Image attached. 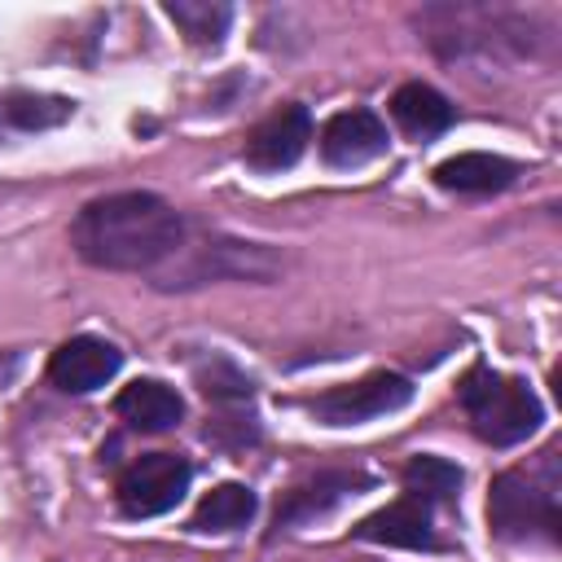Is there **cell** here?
<instances>
[{
  "label": "cell",
  "mask_w": 562,
  "mask_h": 562,
  "mask_svg": "<svg viewBox=\"0 0 562 562\" xmlns=\"http://www.w3.org/2000/svg\"><path fill=\"white\" fill-rule=\"evenodd\" d=\"M474 435L492 448H509V443H522L527 435H536V426L544 422V404L540 395L522 382V378H505L487 364H474L465 378H461V391H457Z\"/></svg>",
  "instance_id": "7a4b0ae2"
},
{
  "label": "cell",
  "mask_w": 562,
  "mask_h": 562,
  "mask_svg": "<svg viewBox=\"0 0 562 562\" xmlns=\"http://www.w3.org/2000/svg\"><path fill=\"white\" fill-rule=\"evenodd\" d=\"M391 119H395V127H400L404 136L430 140V136H439V132L452 127L457 110H452V101H448L439 88H430V83L417 79V83L395 88V97H391Z\"/></svg>",
  "instance_id": "4fadbf2b"
},
{
  "label": "cell",
  "mask_w": 562,
  "mask_h": 562,
  "mask_svg": "<svg viewBox=\"0 0 562 562\" xmlns=\"http://www.w3.org/2000/svg\"><path fill=\"white\" fill-rule=\"evenodd\" d=\"M400 479H404V492L413 501H426V505L430 501H452L461 492V483H465L461 465H452L448 457H413Z\"/></svg>",
  "instance_id": "2e32d148"
},
{
  "label": "cell",
  "mask_w": 562,
  "mask_h": 562,
  "mask_svg": "<svg viewBox=\"0 0 562 562\" xmlns=\"http://www.w3.org/2000/svg\"><path fill=\"white\" fill-rule=\"evenodd\" d=\"M75 114V101L66 97H48V92H9L4 105H0V119L18 132H44V127H57Z\"/></svg>",
  "instance_id": "e0dca14e"
},
{
  "label": "cell",
  "mask_w": 562,
  "mask_h": 562,
  "mask_svg": "<svg viewBox=\"0 0 562 562\" xmlns=\"http://www.w3.org/2000/svg\"><path fill=\"white\" fill-rule=\"evenodd\" d=\"M202 395L206 400H246L250 395V378L237 373L228 360H211V369H198Z\"/></svg>",
  "instance_id": "ac0fdd59"
},
{
  "label": "cell",
  "mask_w": 562,
  "mask_h": 562,
  "mask_svg": "<svg viewBox=\"0 0 562 562\" xmlns=\"http://www.w3.org/2000/svg\"><path fill=\"white\" fill-rule=\"evenodd\" d=\"M189 479H193V465L184 457L145 452L119 474L114 496H119V509L127 518H158V514H167V509H176L184 501Z\"/></svg>",
  "instance_id": "277c9868"
},
{
  "label": "cell",
  "mask_w": 562,
  "mask_h": 562,
  "mask_svg": "<svg viewBox=\"0 0 562 562\" xmlns=\"http://www.w3.org/2000/svg\"><path fill=\"white\" fill-rule=\"evenodd\" d=\"M307 140H312V114L303 105H281L246 136V162L255 171H285L303 158Z\"/></svg>",
  "instance_id": "8992f818"
},
{
  "label": "cell",
  "mask_w": 562,
  "mask_h": 562,
  "mask_svg": "<svg viewBox=\"0 0 562 562\" xmlns=\"http://www.w3.org/2000/svg\"><path fill=\"white\" fill-rule=\"evenodd\" d=\"M255 509H259V501L246 483H220L198 501L189 527L193 531H237L255 518Z\"/></svg>",
  "instance_id": "5bb4252c"
},
{
  "label": "cell",
  "mask_w": 562,
  "mask_h": 562,
  "mask_svg": "<svg viewBox=\"0 0 562 562\" xmlns=\"http://www.w3.org/2000/svg\"><path fill=\"white\" fill-rule=\"evenodd\" d=\"M162 13L180 26V35L189 44H202V48H215L228 35V22H233V9L220 4V0H167Z\"/></svg>",
  "instance_id": "9a60e30c"
},
{
  "label": "cell",
  "mask_w": 562,
  "mask_h": 562,
  "mask_svg": "<svg viewBox=\"0 0 562 562\" xmlns=\"http://www.w3.org/2000/svg\"><path fill=\"white\" fill-rule=\"evenodd\" d=\"M386 154V123L373 110H342L321 127V158L329 167H364Z\"/></svg>",
  "instance_id": "ba28073f"
},
{
  "label": "cell",
  "mask_w": 562,
  "mask_h": 562,
  "mask_svg": "<svg viewBox=\"0 0 562 562\" xmlns=\"http://www.w3.org/2000/svg\"><path fill=\"white\" fill-rule=\"evenodd\" d=\"M514 176H518V162L487 149H465L435 167V184L452 193H496V189H509Z\"/></svg>",
  "instance_id": "7c38bea8"
},
{
  "label": "cell",
  "mask_w": 562,
  "mask_h": 562,
  "mask_svg": "<svg viewBox=\"0 0 562 562\" xmlns=\"http://www.w3.org/2000/svg\"><path fill=\"white\" fill-rule=\"evenodd\" d=\"M408 400H413V382L404 373L378 369V373H364L356 382L321 391L307 408L325 426H360V422H373V417H386V413L404 408Z\"/></svg>",
  "instance_id": "5b68a950"
},
{
  "label": "cell",
  "mask_w": 562,
  "mask_h": 562,
  "mask_svg": "<svg viewBox=\"0 0 562 562\" xmlns=\"http://www.w3.org/2000/svg\"><path fill=\"white\" fill-rule=\"evenodd\" d=\"M123 364V351L105 338H92V334H79V338H66L53 360H48V378L53 386L70 391V395H88L97 386H105Z\"/></svg>",
  "instance_id": "52a82bcc"
},
{
  "label": "cell",
  "mask_w": 562,
  "mask_h": 562,
  "mask_svg": "<svg viewBox=\"0 0 562 562\" xmlns=\"http://www.w3.org/2000/svg\"><path fill=\"white\" fill-rule=\"evenodd\" d=\"M114 413L132 426V430H171L184 417V400L176 386L158 382V378H136L114 395Z\"/></svg>",
  "instance_id": "8fae6325"
},
{
  "label": "cell",
  "mask_w": 562,
  "mask_h": 562,
  "mask_svg": "<svg viewBox=\"0 0 562 562\" xmlns=\"http://www.w3.org/2000/svg\"><path fill=\"white\" fill-rule=\"evenodd\" d=\"M487 527L501 540H558L562 514H558V479H540L531 470H505L492 479L487 492Z\"/></svg>",
  "instance_id": "3957f363"
},
{
  "label": "cell",
  "mask_w": 562,
  "mask_h": 562,
  "mask_svg": "<svg viewBox=\"0 0 562 562\" xmlns=\"http://www.w3.org/2000/svg\"><path fill=\"white\" fill-rule=\"evenodd\" d=\"M360 540L369 544H391V549H435V527H430V505L426 501H395L378 514H369L360 527H356Z\"/></svg>",
  "instance_id": "30bf717a"
},
{
  "label": "cell",
  "mask_w": 562,
  "mask_h": 562,
  "mask_svg": "<svg viewBox=\"0 0 562 562\" xmlns=\"http://www.w3.org/2000/svg\"><path fill=\"white\" fill-rule=\"evenodd\" d=\"M373 479L360 470H316L312 479L294 483L281 501H277V527H294V522H312L321 514H329L342 496H351L356 487H369Z\"/></svg>",
  "instance_id": "9c48e42d"
},
{
  "label": "cell",
  "mask_w": 562,
  "mask_h": 562,
  "mask_svg": "<svg viewBox=\"0 0 562 562\" xmlns=\"http://www.w3.org/2000/svg\"><path fill=\"white\" fill-rule=\"evenodd\" d=\"M70 246L92 268L149 272V268H162L167 259L180 255V246H184V220L158 193H145V189L105 193V198H92L75 215Z\"/></svg>",
  "instance_id": "6da1fadb"
}]
</instances>
